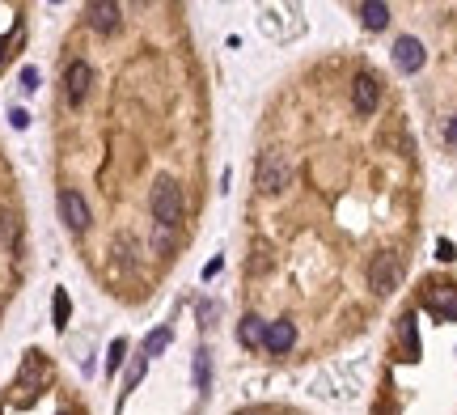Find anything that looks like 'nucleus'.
<instances>
[{"label": "nucleus", "instance_id": "f257e3e1", "mask_svg": "<svg viewBox=\"0 0 457 415\" xmlns=\"http://www.w3.org/2000/svg\"><path fill=\"white\" fill-rule=\"evenodd\" d=\"M148 208H152V221H157L161 229H174L178 221H183V191H178L169 178H161L148 195Z\"/></svg>", "mask_w": 457, "mask_h": 415}, {"label": "nucleus", "instance_id": "5701e85b", "mask_svg": "<svg viewBox=\"0 0 457 415\" xmlns=\"http://www.w3.org/2000/svg\"><path fill=\"white\" fill-rule=\"evenodd\" d=\"M5 47H9V43H5V38H0V64H5V56H9V51H5Z\"/></svg>", "mask_w": 457, "mask_h": 415}, {"label": "nucleus", "instance_id": "f8f14e48", "mask_svg": "<svg viewBox=\"0 0 457 415\" xmlns=\"http://www.w3.org/2000/svg\"><path fill=\"white\" fill-rule=\"evenodd\" d=\"M263 335H267V327L250 313V318L242 322V344H246V348H259V344H263Z\"/></svg>", "mask_w": 457, "mask_h": 415}, {"label": "nucleus", "instance_id": "9b49d317", "mask_svg": "<svg viewBox=\"0 0 457 415\" xmlns=\"http://www.w3.org/2000/svg\"><path fill=\"white\" fill-rule=\"evenodd\" d=\"M360 21L368 30H381L390 21V5H381V0H368V5H360Z\"/></svg>", "mask_w": 457, "mask_h": 415}, {"label": "nucleus", "instance_id": "4468645a", "mask_svg": "<svg viewBox=\"0 0 457 415\" xmlns=\"http://www.w3.org/2000/svg\"><path fill=\"white\" fill-rule=\"evenodd\" d=\"M195 386H199V390H208V386H212V360H208V352H199V356H195Z\"/></svg>", "mask_w": 457, "mask_h": 415}, {"label": "nucleus", "instance_id": "1a4fd4ad", "mask_svg": "<svg viewBox=\"0 0 457 415\" xmlns=\"http://www.w3.org/2000/svg\"><path fill=\"white\" fill-rule=\"evenodd\" d=\"M263 344H267L271 352H288V348L296 344V327H292V322H271L267 335H263Z\"/></svg>", "mask_w": 457, "mask_h": 415}, {"label": "nucleus", "instance_id": "6ab92c4d", "mask_svg": "<svg viewBox=\"0 0 457 415\" xmlns=\"http://www.w3.org/2000/svg\"><path fill=\"white\" fill-rule=\"evenodd\" d=\"M140 377H144V356H140V360L132 364V373H127V390H132V386H136Z\"/></svg>", "mask_w": 457, "mask_h": 415}, {"label": "nucleus", "instance_id": "4be33fe9", "mask_svg": "<svg viewBox=\"0 0 457 415\" xmlns=\"http://www.w3.org/2000/svg\"><path fill=\"white\" fill-rule=\"evenodd\" d=\"M449 144H457V115H453V123H449Z\"/></svg>", "mask_w": 457, "mask_h": 415}, {"label": "nucleus", "instance_id": "412c9836", "mask_svg": "<svg viewBox=\"0 0 457 415\" xmlns=\"http://www.w3.org/2000/svg\"><path fill=\"white\" fill-rule=\"evenodd\" d=\"M436 250H441V259H445V263H453V259H457V254H453V241H441Z\"/></svg>", "mask_w": 457, "mask_h": 415}, {"label": "nucleus", "instance_id": "f03ea898", "mask_svg": "<svg viewBox=\"0 0 457 415\" xmlns=\"http://www.w3.org/2000/svg\"><path fill=\"white\" fill-rule=\"evenodd\" d=\"M254 182H259L267 195H275V191H284L288 182H292V165L279 157V153H263V161H259V174H254Z\"/></svg>", "mask_w": 457, "mask_h": 415}, {"label": "nucleus", "instance_id": "6e6552de", "mask_svg": "<svg viewBox=\"0 0 457 415\" xmlns=\"http://www.w3.org/2000/svg\"><path fill=\"white\" fill-rule=\"evenodd\" d=\"M351 102H355V110H360V115H373V110H377V81H373V77H355Z\"/></svg>", "mask_w": 457, "mask_h": 415}, {"label": "nucleus", "instance_id": "ddd939ff", "mask_svg": "<svg viewBox=\"0 0 457 415\" xmlns=\"http://www.w3.org/2000/svg\"><path fill=\"white\" fill-rule=\"evenodd\" d=\"M398 335H402V344H406V356H415V352H419V339H415V318H398Z\"/></svg>", "mask_w": 457, "mask_h": 415}, {"label": "nucleus", "instance_id": "423d86ee", "mask_svg": "<svg viewBox=\"0 0 457 415\" xmlns=\"http://www.w3.org/2000/svg\"><path fill=\"white\" fill-rule=\"evenodd\" d=\"M394 64H398L402 72H419V68H423V43L411 38V34H402V38L394 43Z\"/></svg>", "mask_w": 457, "mask_h": 415}, {"label": "nucleus", "instance_id": "39448f33", "mask_svg": "<svg viewBox=\"0 0 457 415\" xmlns=\"http://www.w3.org/2000/svg\"><path fill=\"white\" fill-rule=\"evenodd\" d=\"M89 81H93V72H89V64H85V60L68 64V72H64V93H68V102H85Z\"/></svg>", "mask_w": 457, "mask_h": 415}, {"label": "nucleus", "instance_id": "dca6fc26", "mask_svg": "<svg viewBox=\"0 0 457 415\" xmlns=\"http://www.w3.org/2000/svg\"><path fill=\"white\" fill-rule=\"evenodd\" d=\"M17 237V225H13V212H5V208H0V241H5V246H9V241Z\"/></svg>", "mask_w": 457, "mask_h": 415}, {"label": "nucleus", "instance_id": "20e7f679", "mask_svg": "<svg viewBox=\"0 0 457 415\" xmlns=\"http://www.w3.org/2000/svg\"><path fill=\"white\" fill-rule=\"evenodd\" d=\"M60 216H64V225H68L72 233L89 229V204H85L72 187H68V191H60Z\"/></svg>", "mask_w": 457, "mask_h": 415}, {"label": "nucleus", "instance_id": "f3484780", "mask_svg": "<svg viewBox=\"0 0 457 415\" xmlns=\"http://www.w3.org/2000/svg\"><path fill=\"white\" fill-rule=\"evenodd\" d=\"M68 322V292H56V327Z\"/></svg>", "mask_w": 457, "mask_h": 415}, {"label": "nucleus", "instance_id": "0eeeda50", "mask_svg": "<svg viewBox=\"0 0 457 415\" xmlns=\"http://www.w3.org/2000/svg\"><path fill=\"white\" fill-rule=\"evenodd\" d=\"M427 309L436 313V318H457V288H453V284H432Z\"/></svg>", "mask_w": 457, "mask_h": 415}, {"label": "nucleus", "instance_id": "a211bd4d", "mask_svg": "<svg viewBox=\"0 0 457 415\" xmlns=\"http://www.w3.org/2000/svg\"><path fill=\"white\" fill-rule=\"evenodd\" d=\"M123 352H127V344H123V339H115V344H110V360H106V369H110V373L119 369V360H123Z\"/></svg>", "mask_w": 457, "mask_h": 415}, {"label": "nucleus", "instance_id": "9d476101", "mask_svg": "<svg viewBox=\"0 0 457 415\" xmlns=\"http://www.w3.org/2000/svg\"><path fill=\"white\" fill-rule=\"evenodd\" d=\"M89 26L102 30V34H110L119 26V5H89Z\"/></svg>", "mask_w": 457, "mask_h": 415}, {"label": "nucleus", "instance_id": "7ed1b4c3", "mask_svg": "<svg viewBox=\"0 0 457 415\" xmlns=\"http://www.w3.org/2000/svg\"><path fill=\"white\" fill-rule=\"evenodd\" d=\"M398 276H402V267H398L394 254H377L373 267H368V284H373V292H381V297L398 288Z\"/></svg>", "mask_w": 457, "mask_h": 415}, {"label": "nucleus", "instance_id": "2eb2a0df", "mask_svg": "<svg viewBox=\"0 0 457 415\" xmlns=\"http://www.w3.org/2000/svg\"><path fill=\"white\" fill-rule=\"evenodd\" d=\"M165 344H169V331H152V335L144 339V360H148V356H157Z\"/></svg>", "mask_w": 457, "mask_h": 415}, {"label": "nucleus", "instance_id": "aec40b11", "mask_svg": "<svg viewBox=\"0 0 457 415\" xmlns=\"http://www.w3.org/2000/svg\"><path fill=\"white\" fill-rule=\"evenodd\" d=\"M21 81H25V89H34V85H38V72H34V68H25V72H21Z\"/></svg>", "mask_w": 457, "mask_h": 415}]
</instances>
